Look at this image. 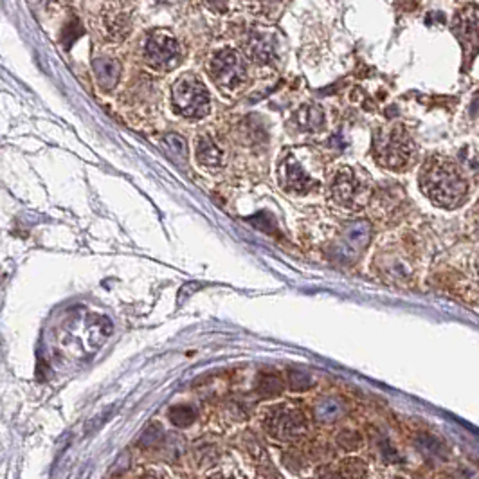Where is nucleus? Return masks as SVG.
Segmentation results:
<instances>
[{"instance_id": "nucleus-2", "label": "nucleus", "mask_w": 479, "mask_h": 479, "mask_svg": "<svg viewBox=\"0 0 479 479\" xmlns=\"http://www.w3.org/2000/svg\"><path fill=\"white\" fill-rule=\"evenodd\" d=\"M332 200L348 211H359L371 197V182L366 171L353 166H341L330 184Z\"/></svg>"}, {"instance_id": "nucleus-8", "label": "nucleus", "mask_w": 479, "mask_h": 479, "mask_svg": "<svg viewBox=\"0 0 479 479\" xmlns=\"http://www.w3.org/2000/svg\"><path fill=\"white\" fill-rule=\"evenodd\" d=\"M279 184L285 191L292 193H310L319 188L317 180L312 179V175L301 166V163L294 155H287L279 163L278 168Z\"/></svg>"}, {"instance_id": "nucleus-22", "label": "nucleus", "mask_w": 479, "mask_h": 479, "mask_svg": "<svg viewBox=\"0 0 479 479\" xmlns=\"http://www.w3.org/2000/svg\"><path fill=\"white\" fill-rule=\"evenodd\" d=\"M207 6L214 11H226L227 9V0H207Z\"/></svg>"}, {"instance_id": "nucleus-16", "label": "nucleus", "mask_w": 479, "mask_h": 479, "mask_svg": "<svg viewBox=\"0 0 479 479\" xmlns=\"http://www.w3.org/2000/svg\"><path fill=\"white\" fill-rule=\"evenodd\" d=\"M342 413V406L339 404V400L335 398H325L321 400V404L316 407V416L321 422H330V420H335Z\"/></svg>"}, {"instance_id": "nucleus-5", "label": "nucleus", "mask_w": 479, "mask_h": 479, "mask_svg": "<svg viewBox=\"0 0 479 479\" xmlns=\"http://www.w3.org/2000/svg\"><path fill=\"white\" fill-rule=\"evenodd\" d=\"M209 73L213 82L223 90H236L247 80V68H245L244 60L233 49H223L213 56Z\"/></svg>"}, {"instance_id": "nucleus-12", "label": "nucleus", "mask_w": 479, "mask_h": 479, "mask_svg": "<svg viewBox=\"0 0 479 479\" xmlns=\"http://www.w3.org/2000/svg\"><path fill=\"white\" fill-rule=\"evenodd\" d=\"M197 159L205 168H220L223 164V152L209 135H202L197 141Z\"/></svg>"}, {"instance_id": "nucleus-11", "label": "nucleus", "mask_w": 479, "mask_h": 479, "mask_svg": "<svg viewBox=\"0 0 479 479\" xmlns=\"http://www.w3.org/2000/svg\"><path fill=\"white\" fill-rule=\"evenodd\" d=\"M249 56L258 64H270L276 58V45L274 40L265 34H253L247 43Z\"/></svg>"}, {"instance_id": "nucleus-20", "label": "nucleus", "mask_w": 479, "mask_h": 479, "mask_svg": "<svg viewBox=\"0 0 479 479\" xmlns=\"http://www.w3.org/2000/svg\"><path fill=\"white\" fill-rule=\"evenodd\" d=\"M337 443L344 450H357L362 445V438L355 431H342L337 436Z\"/></svg>"}, {"instance_id": "nucleus-3", "label": "nucleus", "mask_w": 479, "mask_h": 479, "mask_svg": "<svg viewBox=\"0 0 479 479\" xmlns=\"http://www.w3.org/2000/svg\"><path fill=\"white\" fill-rule=\"evenodd\" d=\"M373 157L388 170L402 171L415 159V142L404 126L378 132L373 142Z\"/></svg>"}, {"instance_id": "nucleus-17", "label": "nucleus", "mask_w": 479, "mask_h": 479, "mask_svg": "<svg viewBox=\"0 0 479 479\" xmlns=\"http://www.w3.org/2000/svg\"><path fill=\"white\" fill-rule=\"evenodd\" d=\"M366 463L357 458H348L339 465L337 476H346V478H362L366 476Z\"/></svg>"}, {"instance_id": "nucleus-19", "label": "nucleus", "mask_w": 479, "mask_h": 479, "mask_svg": "<svg viewBox=\"0 0 479 479\" xmlns=\"http://www.w3.org/2000/svg\"><path fill=\"white\" fill-rule=\"evenodd\" d=\"M164 146H166L170 152H173V155H177V157L180 159H184L186 154H188L186 141L180 135H177V133H168V135L164 137Z\"/></svg>"}, {"instance_id": "nucleus-14", "label": "nucleus", "mask_w": 479, "mask_h": 479, "mask_svg": "<svg viewBox=\"0 0 479 479\" xmlns=\"http://www.w3.org/2000/svg\"><path fill=\"white\" fill-rule=\"evenodd\" d=\"M283 391V381L278 375L274 373H265V375L260 376V382H258V393L263 398L269 397H278Z\"/></svg>"}, {"instance_id": "nucleus-6", "label": "nucleus", "mask_w": 479, "mask_h": 479, "mask_svg": "<svg viewBox=\"0 0 479 479\" xmlns=\"http://www.w3.org/2000/svg\"><path fill=\"white\" fill-rule=\"evenodd\" d=\"M265 429L270 436H274L276 440H295V438H301L307 432V418L295 407H272L265 418Z\"/></svg>"}, {"instance_id": "nucleus-4", "label": "nucleus", "mask_w": 479, "mask_h": 479, "mask_svg": "<svg viewBox=\"0 0 479 479\" xmlns=\"http://www.w3.org/2000/svg\"><path fill=\"white\" fill-rule=\"evenodd\" d=\"M171 101L180 116L189 119H200L207 116L211 105L209 92L204 83L195 76H182L177 80L171 92Z\"/></svg>"}, {"instance_id": "nucleus-9", "label": "nucleus", "mask_w": 479, "mask_h": 479, "mask_svg": "<svg viewBox=\"0 0 479 479\" xmlns=\"http://www.w3.org/2000/svg\"><path fill=\"white\" fill-rule=\"evenodd\" d=\"M456 34L462 38L466 45H479V9L469 8L465 9L458 18L456 24Z\"/></svg>"}, {"instance_id": "nucleus-21", "label": "nucleus", "mask_w": 479, "mask_h": 479, "mask_svg": "<svg viewBox=\"0 0 479 479\" xmlns=\"http://www.w3.org/2000/svg\"><path fill=\"white\" fill-rule=\"evenodd\" d=\"M161 434H163V429H161V425H157V424L150 425V427L145 431V434H142L141 445H145V447H150V445L157 443L159 438H161Z\"/></svg>"}, {"instance_id": "nucleus-10", "label": "nucleus", "mask_w": 479, "mask_h": 479, "mask_svg": "<svg viewBox=\"0 0 479 479\" xmlns=\"http://www.w3.org/2000/svg\"><path fill=\"white\" fill-rule=\"evenodd\" d=\"M94 74L96 80H98L99 85L105 90H110L117 85L121 76V64L114 58H108V56H101V58H96L94 64Z\"/></svg>"}, {"instance_id": "nucleus-18", "label": "nucleus", "mask_w": 479, "mask_h": 479, "mask_svg": "<svg viewBox=\"0 0 479 479\" xmlns=\"http://www.w3.org/2000/svg\"><path fill=\"white\" fill-rule=\"evenodd\" d=\"M288 385H290L292 390L303 391V390H308V388H312L314 381H312V376L308 375L307 371H301V369H290V373H288Z\"/></svg>"}, {"instance_id": "nucleus-15", "label": "nucleus", "mask_w": 479, "mask_h": 479, "mask_svg": "<svg viewBox=\"0 0 479 479\" xmlns=\"http://www.w3.org/2000/svg\"><path fill=\"white\" fill-rule=\"evenodd\" d=\"M170 420L171 424L177 425V427H189V425L197 420V411L189 406L171 407Z\"/></svg>"}, {"instance_id": "nucleus-23", "label": "nucleus", "mask_w": 479, "mask_h": 479, "mask_svg": "<svg viewBox=\"0 0 479 479\" xmlns=\"http://www.w3.org/2000/svg\"><path fill=\"white\" fill-rule=\"evenodd\" d=\"M472 267H474V274H476V278L479 279V254H478V256H476V260H474V265H472Z\"/></svg>"}, {"instance_id": "nucleus-1", "label": "nucleus", "mask_w": 479, "mask_h": 479, "mask_svg": "<svg viewBox=\"0 0 479 479\" xmlns=\"http://www.w3.org/2000/svg\"><path fill=\"white\" fill-rule=\"evenodd\" d=\"M420 188L434 205L456 209L465 202L469 184L456 164L447 157L432 155L420 171Z\"/></svg>"}, {"instance_id": "nucleus-7", "label": "nucleus", "mask_w": 479, "mask_h": 479, "mask_svg": "<svg viewBox=\"0 0 479 479\" xmlns=\"http://www.w3.org/2000/svg\"><path fill=\"white\" fill-rule=\"evenodd\" d=\"M145 58L152 67L159 71L173 68L180 61L179 42L164 31H155L146 40Z\"/></svg>"}, {"instance_id": "nucleus-13", "label": "nucleus", "mask_w": 479, "mask_h": 479, "mask_svg": "<svg viewBox=\"0 0 479 479\" xmlns=\"http://www.w3.org/2000/svg\"><path fill=\"white\" fill-rule=\"evenodd\" d=\"M295 121H297V124H300L303 130H307V132H317V130H321L323 126H325V112L321 110V107L307 105V107L297 110Z\"/></svg>"}]
</instances>
